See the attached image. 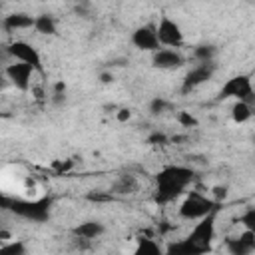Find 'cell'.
<instances>
[{"label": "cell", "mask_w": 255, "mask_h": 255, "mask_svg": "<svg viewBox=\"0 0 255 255\" xmlns=\"http://www.w3.org/2000/svg\"><path fill=\"white\" fill-rule=\"evenodd\" d=\"M195 181V171L187 165H165L155 173V201L169 203L189 189Z\"/></svg>", "instance_id": "obj_1"}, {"label": "cell", "mask_w": 255, "mask_h": 255, "mask_svg": "<svg viewBox=\"0 0 255 255\" xmlns=\"http://www.w3.org/2000/svg\"><path fill=\"white\" fill-rule=\"evenodd\" d=\"M2 205L12 209L16 215H20L24 219L46 221L50 217L52 199L50 197H40V199H8V197H2Z\"/></svg>", "instance_id": "obj_2"}, {"label": "cell", "mask_w": 255, "mask_h": 255, "mask_svg": "<svg viewBox=\"0 0 255 255\" xmlns=\"http://www.w3.org/2000/svg\"><path fill=\"white\" fill-rule=\"evenodd\" d=\"M219 209V201H215L213 197H207V195H201L199 191H187L183 201L179 203V217L181 219H187V221H197L213 211Z\"/></svg>", "instance_id": "obj_3"}, {"label": "cell", "mask_w": 255, "mask_h": 255, "mask_svg": "<svg viewBox=\"0 0 255 255\" xmlns=\"http://www.w3.org/2000/svg\"><path fill=\"white\" fill-rule=\"evenodd\" d=\"M219 100H243V102H253L255 100V88L253 80L247 74H235L225 80V84L219 90Z\"/></svg>", "instance_id": "obj_4"}, {"label": "cell", "mask_w": 255, "mask_h": 255, "mask_svg": "<svg viewBox=\"0 0 255 255\" xmlns=\"http://www.w3.org/2000/svg\"><path fill=\"white\" fill-rule=\"evenodd\" d=\"M6 54L12 58V60H18V62H24V64H30L38 74H44V64H42V56L38 52V48L26 40H14L6 46Z\"/></svg>", "instance_id": "obj_5"}, {"label": "cell", "mask_w": 255, "mask_h": 255, "mask_svg": "<svg viewBox=\"0 0 255 255\" xmlns=\"http://www.w3.org/2000/svg\"><path fill=\"white\" fill-rule=\"evenodd\" d=\"M155 30H157L159 44H161L163 48H175V50H179V48L183 46V42H185L183 32H181V26H179L175 20H171L169 16H163V18L157 22Z\"/></svg>", "instance_id": "obj_6"}, {"label": "cell", "mask_w": 255, "mask_h": 255, "mask_svg": "<svg viewBox=\"0 0 255 255\" xmlns=\"http://www.w3.org/2000/svg\"><path fill=\"white\" fill-rule=\"evenodd\" d=\"M215 74V62H199L197 66H193L185 76H183V82H181V92L183 94H189L193 90H197L199 86L207 84Z\"/></svg>", "instance_id": "obj_7"}, {"label": "cell", "mask_w": 255, "mask_h": 255, "mask_svg": "<svg viewBox=\"0 0 255 255\" xmlns=\"http://www.w3.org/2000/svg\"><path fill=\"white\" fill-rule=\"evenodd\" d=\"M34 72L36 70L30 64H24V62H18V60H14L12 64H8L6 70H4L6 78L10 80V84L16 90H20V92H28L32 88V76H34Z\"/></svg>", "instance_id": "obj_8"}, {"label": "cell", "mask_w": 255, "mask_h": 255, "mask_svg": "<svg viewBox=\"0 0 255 255\" xmlns=\"http://www.w3.org/2000/svg\"><path fill=\"white\" fill-rule=\"evenodd\" d=\"M131 44L137 48V50H141V52H157L159 48H161V44H159V38H157V30H155V26H151V24H143V26H137L133 32H131Z\"/></svg>", "instance_id": "obj_9"}, {"label": "cell", "mask_w": 255, "mask_h": 255, "mask_svg": "<svg viewBox=\"0 0 255 255\" xmlns=\"http://www.w3.org/2000/svg\"><path fill=\"white\" fill-rule=\"evenodd\" d=\"M215 213H217V211H213V213H209V215L197 219V223L193 225L191 233L187 235L189 239H193V241H195L197 245H201L203 249H209V245H211V241H213V237H215Z\"/></svg>", "instance_id": "obj_10"}, {"label": "cell", "mask_w": 255, "mask_h": 255, "mask_svg": "<svg viewBox=\"0 0 255 255\" xmlns=\"http://www.w3.org/2000/svg\"><path fill=\"white\" fill-rule=\"evenodd\" d=\"M185 64V58L175 48H159L151 54V66L157 70H177Z\"/></svg>", "instance_id": "obj_11"}, {"label": "cell", "mask_w": 255, "mask_h": 255, "mask_svg": "<svg viewBox=\"0 0 255 255\" xmlns=\"http://www.w3.org/2000/svg\"><path fill=\"white\" fill-rule=\"evenodd\" d=\"M104 233H106V225L102 221H98V219H86V221L78 223L72 229V235L74 237H82V239H88V241L100 239Z\"/></svg>", "instance_id": "obj_12"}, {"label": "cell", "mask_w": 255, "mask_h": 255, "mask_svg": "<svg viewBox=\"0 0 255 255\" xmlns=\"http://www.w3.org/2000/svg\"><path fill=\"white\" fill-rule=\"evenodd\" d=\"M36 16L28 14V12H12L8 16H4L2 26L6 32H18V30H30L34 28Z\"/></svg>", "instance_id": "obj_13"}, {"label": "cell", "mask_w": 255, "mask_h": 255, "mask_svg": "<svg viewBox=\"0 0 255 255\" xmlns=\"http://www.w3.org/2000/svg\"><path fill=\"white\" fill-rule=\"evenodd\" d=\"M227 249L233 255H247V253L255 251V233H251V231L245 229L239 237L227 241Z\"/></svg>", "instance_id": "obj_14"}, {"label": "cell", "mask_w": 255, "mask_h": 255, "mask_svg": "<svg viewBox=\"0 0 255 255\" xmlns=\"http://www.w3.org/2000/svg\"><path fill=\"white\" fill-rule=\"evenodd\" d=\"M137 189H139V181L133 173H120L116 177V181L112 183V187H110V191L114 195H131Z\"/></svg>", "instance_id": "obj_15"}, {"label": "cell", "mask_w": 255, "mask_h": 255, "mask_svg": "<svg viewBox=\"0 0 255 255\" xmlns=\"http://www.w3.org/2000/svg\"><path fill=\"white\" fill-rule=\"evenodd\" d=\"M207 249H203L201 245H197L193 239L185 237L177 243H171L167 247V253H175V255H199V253H205Z\"/></svg>", "instance_id": "obj_16"}, {"label": "cell", "mask_w": 255, "mask_h": 255, "mask_svg": "<svg viewBox=\"0 0 255 255\" xmlns=\"http://www.w3.org/2000/svg\"><path fill=\"white\" fill-rule=\"evenodd\" d=\"M34 30L42 36H56L58 34V22L52 14H38L36 22H34Z\"/></svg>", "instance_id": "obj_17"}, {"label": "cell", "mask_w": 255, "mask_h": 255, "mask_svg": "<svg viewBox=\"0 0 255 255\" xmlns=\"http://www.w3.org/2000/svg\"><path fill=\"white\" fill-rule=\"evenodd\" d=\"M251 116H253V112H251V104L249 102H243V100H235L233 102V106H231V120L235 124H245V122L251 120Z\"/></svg>", "instance_id": "obj_18"}, {"label": "cell", "mask_w": 255, "mask_h": 255, "mask_svg": "<svg viewBox=\"0 0 255 255\" xmlns=\"http://www.w3.org/2000/svg\"><path fill=\"white\" fill-rule=\"evenodd\" d=\"M215 56H217V48L213 44H201L195 46L193 50V58L197 62H215Z\"/></svg>", "instance_id": "obj_19"}, {"label": "cell", "mask_w": 255, "mask_h": 255, "mask_svg": "<svg viewBox=\"0 0 255 255\" xmlns=\"http://www.w3.org/2000/svg\"><path fill=\"white\" fill-rule=\"evenodd\" d=\"M135 253L137 255H157V253H161V249H159V245L153 241V239H147V237H139L137 239V245H135Z\"/></svg>", "instance_id": "obj_20"}, {"label": "cell", "mask_w": 255, "mask_h": 255, "mask_svg": "<svg viewBox=\"0 0 255 255\" xmlns=\"http://www.w3.org/2000/svg\"><path fill=\"white\" fill-rule=\"evenodd\" d=\"M171 110V102L161 98V96H155L151 102H149V114L151 116H163L165 112Z\"/></svg>", "instance_id": "obj_21"}, {"label": "cell", "mask_w": 255, "mask_h": 255, "mask_svg": "<svg viewBox=\"0 0 255 255\" xmlns=\"http://www.w3.org/2000/svg\"><path fill=\"white\" fill-rule=\"evenodd\" d=\"M175 122H177L181 128H197V126H199L197 118H195L191 112H187V110H179V112L175 114Z\"/></svg>", "instance_id": "obj_22"}, {"label": "cell", "mask_w": 255, "mask_h": 255, "mask_svg": "<svg viewBox=\"0 0 255 255\" xmlns=\"http://www.w3.org/2000/svg\"><path fill=\"white\" fill-rule=\"evenodd\" d=\"M239 223L243 225V229L255 233V207H247V209L239 215Z\"/></svg>", "instance_id": "obj_23"}, {"label": "cell", "mask_w": 255, "mask_h": 255, "mask_svg": "<svg viewBox=\"0 0 255 255\" xmlns=\"http://www.w3.org/2000/svg\"><path fill=\"white\" fill-rule=\"evenodd\" d=\"M114 193L112 191H90L86 195L88 201H94V203H108V201H114Z\"/></svg>", "instance_id": "obj_24"}, {"label": "cell", "mask_w": 255, "mask_h": 255, "mask_svg": "<svg viewBox=\"0 0 255 255\" xmlns=\"http://www.w3.org/2000/svg\"><path fill=\"white\" fill-rule=\"evenodd\" d=\"M2 251H4V253H12V255H26V253H28L26 245H24L20 239H16V241H12V243L2 245Z\"/></svg>", "instance_id": "obj_25"}, {"label": "cell", "mask_w": 255, "mask_h": 255, "mask_svg": "<svg viewBox=\"0 0 255 255\" xmlns=\"http://www.w3.org/2000/svg\"><path fill=\"white\" fill-rule=\"evenodd\" d=\"M147 143L149 145H167L169 143V137L163 131H153V133L147 135Z\"/></svg>", "instance_id": "obj_26"}, {"label": "cell", "mask_w": 255, "mask_h": 255, "mask_svg": "<svg viewBox=\"0 0 255 255\" xmlns=\"http://www.w3.org/2000/svg\"><path fill=\"white\" fill-rule=\"evenodd\" d=\"M76 14H80L82 18H90V4L86 2V0H78V4H76Z\"/></svg>", "instance_id": "obj_27"}, {"label": "cell", "mask_w": 255, "mask_h": 255, "mask_svg": "<svg viewBox=\"0 0 255 255\" xmlns=\"http://www.w3.org/2000/svg\"><path fill=\"white\" fill-rule=\"evenodd\" d=\"M72 165H74L72 159H68V161H56V163H54V169H56L58 173H66L68 169H72Z\"/></svg>", "instance_id": "obj_28"}, {"label": "cell", "mask_w": 255, "mask_h": 255, "mask_svg": "<svg viewBox=\"0 0 255 255\" xmlns=\"http://www.w3.org/2000/svg\"><path fill=\"white\" fill-rule=\"evenodd\" d=\"M213 195H215L213 199L221 203V197L225 199V195H227V189H225V187H215V189H213Z\"/></svg>", "instance_id": "obj_29"}, {"label": "cell", "mask_w": 255, "mask_h": 255, "mask_svg": "<svg viewBox=\"0 0 255 255\" xmlns=\"http://www.w3.org/2000/svg\"><path fill=\"white\" fill-rule=\"evenodd\" d=\"M129 118H131V112H129V110L122 108V110L118 112V120H120V122H126V120H129Z\"/></svg>", "instance_id": "obj_30"}, {"label": "cell", "mask_w": 255, "mask_h": 255, "mask_svg": "<svg viewBox=\"0 0 255 255\" xmlns=\"http://www.w3.org/2000/svg\"><path fill=\"white\" fill-rule=\"evenodd\" d=\"M100 78H102V82H104V84H112V82H114V76H112L110 72H102V76H100Z\"/></svg>", "instance_id": "obj_31"}]
</instances>
